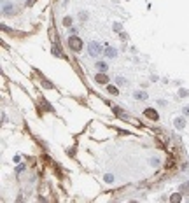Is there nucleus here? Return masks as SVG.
I'll return each mask as SVG.
<instances>
[{
  "label": "nucleus",
  "mask_w": 189,
  "mask_h": 203,
  "mask_svg": "<svg viewBox=\"0 0 189 203\" xmlns=\"http://www.w3.org/2000/svg\"><path fill=\"white\" fill-rule=\"evenodd\" d=\"M144 116H145V118H149V119H154V121L159 119V114H158L154 109H145V110H144Z\"/></svg>",
  "instance_id": "nucleus-3"
},
{
  "label": "nucleus",
  "mask_w": 189,
  "mask_h": 203,
  "mask_svg": "<svg viewBox=\"0 0 189 203\" xmlns=\"http://www.w3.org/2000/svg\"><path fill=\"white\" fill-rule=\"evenodd\" d=\"M118 84H126V81L123 77H118Z\"/></svg>",
  "instance_id": "nucleus-17"
},
{
  "label": "nucleus",
  "mask_w": 189,
  "mask_h": 203,
  "mask_svg": "<svg viewBox=\"0 0 189 203\" xmlns=\"http://www.w3.org/2000/svg\"><path fill=\"white\" fill-rule=\"evenodd\" d=\"M107 89H109V93H112V95H118V93H119V89L116 88V86H109Z\"/></svg>",
  "instance_id": "nucleus-11"
},
{
  "label": "nucleus",
  "mask_w": 189,
  "mask_h": 203,
  "mask_svg": "<svg viewBox=\"0 0 189 203\" xmlns=\"http://www.w3.org/2000/svg\"><path fill=\"white\" fill-rule=\"evenodd\" d=\"M184 126H186V119L184 118H177L175 119V128L177 130H184Z\"/></svg>",
  "instance_id": "nucleus-6"
},
{
  "label": "nucleus",
  "mask_w": 189,
  "mask_h": 203,
  "mask_svg": "<svg viewBox=\"0 0 189 203\" xmlns=\"http://www.w3.org/2000/svg\"><path fill=\"white\" fill-rule=\"evenodd\" d=\"M116 54H118V51H116L114 47H107V49H105V56H109V58H114Z\"/></svg>",
  "instance_id": "nucleus-7"
},
{
  "label": "nucleus",
  "mask_w": 189,
  "mask_h": 203,
  "mask_svg": "<svg viewBox=\"0 0 189 203\" xmlns=\"http://www.w3.org/2000/svg\"><path fill=\"white\" fill-rule=\"evenodd\" d=\"M63 23H65L67 26H70V23H72V18H68V16H67V18L63 19Z\"/></svg>",
  "instance_id": "nucleus-15"
},
{
  "label": "nucleus",
  "mask_w": 189,
  "mask_h": 203,
  "mask_svg": "<svg viewBox=\"0 0 189 203\" xmlns=\"http://www.w3.org/2000/svg\"><path fill=\"white\" fill-rule=\"evenodd\" d=\"M135 98L137 100H145V98H147V95H145V91H137L135 93Z\"/></svg>",
  "instance_id": "nucleus-8"
},
{
  "label": "nucleus",
  "mask_w": 189,
  "mask_h": 203,
  "mask_svg": "<svg viewBox=\"0 0 189 203\" xmlns=\"http://www.w3.org/2000/svg\"><path fill=\"white\" fill-rule=\"evenodd\" d=\"M182 114H184V116H189V107H184V109H182Z\"/></svg>",
  "instance_id": "nucleus-16"
},
{
  "label": "nucleus",
  "mask_w": 189,
  "mask_h": 203,
  "mask_svg": "<svg viewBox=\"0 0 189 203\" xmlns=\"http://www.w3.org/2000/svg\"><path fill=\"white\" fill-rule=\"evenodd\" d=\"M105 182H114V175H112V173H107V175H105Z\"/></svg>",
  "instance_id": "nucleus-12"
},
{
  "label": "nucleus",
  "mask_w": 189,
  "mask_h": 203,
  "mask_svg": "<svg viewBox=\"0 0 189 203\" xmlns=\"http://www.w3.org/2000/svg\"><path fill=\"white\" fill-rule=\"evenodd\" d=\"M68 46H70L72 51L79 53V51H82V40H81L79 37H75V35H72V37L68 39Z\"/></svg>",
  "instance_id": "nucleus-1"
},
{
  "label": "nucleus",
  "mask_w": 189,
  "mask_h": 203,
  "mask_svg": "<svg viewBox=\"0 0 189 203\" xmlns=\"http://www.w3.org/2000/svg\"><path fill=\"white\" fill-rule=\"evenodd\" d=\"M180 200H182V196H180L179 193H175V194L170 196V201H175V203H177V201H180Z\"/></svg>",
  "instance_id": "nucleus-10"
},
{
  "label": "nucleus",
  "mask_w": 189,
  "mask_h": 203,
  "mask_svg": "<svg viewBox=\"0 0 189 203\" xmlns=\"http://www.w3.org/2000/svg\"><path fill=\"white\" fill-rule=\"evenodd\" d=\"M95 81H96L98 84H107V82H109V77H107V75L104 74V72H100V74H98V75L95 77Z\"/></svg>",
  "instance_id": "nucleus-4"
},
{
  "label": "nucleus",
  "mask_w": 189,
  "mask_h": 203,
  "mask_svg": "<svg viewBox=\"0 0 189 203\" xmlns=\"http://www.w3.org/2000/svg\"><path fill=\"white\" fill-rule=\"evenodd\" d=\"M88 53L91 56H98L102 53V46L98 44V42H89V44H88Z\"/></svg>",
  "instance_id": "nucleus-2"
},
{
  "label": "nucleus",
  "mask_w": 189,
  "mask_h": 203,
  "mask_svg": "<svg viewBox=\"0 0 189 203\" xmlns=\"http://www.w3.org/2000/svg\"><path fill=\"white\" fill-rule=\"evenodd\" d=\"M179 96H182V98H184V96H189V91H187V89H180V91H179Z\"/></svg>",
  "instance_id": "nucleus-13"
},
{
  "label": "nucleus",
  "mask_w": 189,
  "mask_h": 203,
  "mask_svg": "<svg viewBox=\"0 0 189 203\" xmlns=\"http://www.w3.org/2000/svg\"><path fill=\"white\" fill-rule=\"evenodd\" d=\"M123 30V28H121V23H116L114 25V32H121Z\"/></svg>",
  "instance_id": "nucleus-14"
},
{
  "label": "nucleus",
  "mask_w": 189,
  "mask_h": 203,
  "mask_svg": "<svg viewBox=\"0 0 189 203\" xmlns=\"http://www.w3.org/2000/svg\"><path fill=\"white\" fill-rule=\"evenodd\" d=\"M95 67H96V70H98V72H104V74H105L107 68H109V67H107V63H104V61H96V65H95Z\"/></svg>",
  "instance_id": "nucleus-5"
},
{
  "label": "nucleus",
  "mask_w": 189,
  "mask_h": 203,
  "mask_svg": "<svg viewBox=\"0 0 189 203\" xmlns=\"http://www.w3.org/2000/svg\"><path fill=\"white\" fill-rule=\"evenodd\" d=\"M33 2H35V0H28V2H26V4H28V5H32Z\"/></svg>",
  "instance_id": "nucleus-18"
},
{
  "label": "nucleus",
  "mask_w": 189,
  "mask_h": 203,
  "mask_svg": "<svg viewBox=\"0 0 189 203\" xmlns=\"http://www.w3.org/2000/svg\"><path fill=\"white\" fill-rule=\"evenodd\" d=\"M51 51H53V54H54V56H60V54H61V47H58L56 44L53 46V49H51Z\"/></svg>",
  "instance_id": "nucleus-9"
},
{
  "label": "nucleus",
  "mask_w": 189,
  "mask_h": 203,
  "mask_svg": "<svg viewBox=\"0 0 189 203\" xmlns=\"http://www.w3.org/2000/svg\"><path fill=\"white\" fill-rule=\"evenodd\" d=\"M187 187H189V184H187Z\"/></svg>",
  "instance_id": "nucleus-19"
}]
</instances>
